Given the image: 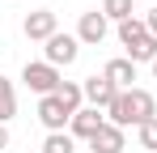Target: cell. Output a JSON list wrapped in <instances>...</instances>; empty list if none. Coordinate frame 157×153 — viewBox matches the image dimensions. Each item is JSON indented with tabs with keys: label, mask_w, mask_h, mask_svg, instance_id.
<instances>
[{
	"label": "cell",
	"mask_w": 157,
	"mask_h": 153,
	"mask_svg": "<svg viewBox=\"0 0 157 153\" xmlns=\"http://www.w3.org/2000/svg\"><path fill=\"white\" fill-rule=\"evenodd\" d=\"M106 124H115V128H140V124H149V119H157V102L149 89H123L119 98L106 106Z\"/></svg>",
	"instance_id": "6da1fadb"
},
{
	"label": "cell",
	"mask_w": 157,
	"mask_h": 153,
	"mask_svg": "<svg viewBox=\"0 0 157 153\" xmlns=\"http://www.w3.org/2000/svg\"><path fill=\"white\" fill-rule=\"evenodd\" d=\"M21 81H26L38 98H47V94L59 89V81H64V76H59V68H51L47 60H30L26 68H21Z\"/></svg>",
	"instance_id": "7a4b0ae2"
},
{
	"label": "cell",
	"mask_w": 157,
	"mask_h": 153,
	"mask_svg": "<svg viewBox=\"0 0 157 153\" xmlns=\"http://www.w3.org/2000/svg\"><path fill=\"white\" fill-rule=\"evenodd\" d=\"M77 55H81V38H77V34H51L47 47H43V60H47L51 68H68V64H77Z\"/></svg>",
	"instance_id": "3957f363"
},
{
	"label": "cell",
	"mask_w": 157,
	"mask_h": 153,
	"mask_svg": "<svg viewBox=\"0 0 157 153\" xmlns=\"http://www.w3.org/2000/svg\"><path fill=\"white\" fill-rule=\"evenodd\" d=\"M21 34H26L30 43H47L51 34H59V22H55L51 9H34V13H26V22H21Z\"/></svg>",
	"instance_id": "277c9868"
},
{
	"label": "cell",
	"mask_w": 157,
	"mask_h": 153,
	"mask_svg": "<svg viewBox=\"0 0 157 153\" xmlns=\"http://www.w3.org/2000/svg\"><path fill=\"white\" fill-rule=\"evenodd\" d=\"M102 128H106V119H102L98 106H81L77 115H72V124H68V136L72 140H94Z\"/></svg>",
	"instance_id": "5b68a950"
},
{
	"label": "cell",
	"mask_w": 157,
	"mask_h": 153,
	"mask_svg": "<svg viewBox=\"0 0 157 153\" xmlns=\"http://www.w3.org/2000/svg\"><path fill=\"white\" fill-rule=\"evenodd\" d=\"M38 124L47 128V132H64V128L72 124V111L55 98V94H47V98H38Z\"/></svg>",
	"instance_id": "8992f818"
},
{
	"label": "cell",
	"mask_w": 157,
	"mask_h": 153,
	"mask_svg": "<svg viewBox=\"0 0 157 153\" xmlns=\"http://www.w3.org/2000/svg\"><path fill=\"white\" fill-rule=\"evenodd\" d=\"M81 89H85V102H89V106H98V111H106L110 102L123 94V89H115V81H106V76H85V81H81Z\"/></svg>",
	"instance_id": "52a82bcc"
},
{
	"label": "cell",
	"mask_w": 157,
	"mask_h": 153,
	"mask_svg": "<svg viewBox=\"0 0 157 153\" xmlns=\"http://www.w3.org/2000/svg\"><path fill=\"white\" fill-rule=\"evenodd\" d=\"M106 30H110L106 13H102V9H94V13H81V22H77V38L85 43V47H98V43L106 38Z\"/></svg>",
	"instance_id": "ba28073f"
},
{
	"label": "cell",
	"mask_w": 157,
	"mask_h": 153,
	"mask_svg": "<svg viewBox=\"0 0 157 153\" xmlns=\"http://www.w3.org/2000/svg\"><path fill=\"white\" fill-rule=\"evenodd\" d=\"M102 76L115 81V89H136V85H132V81H136V64H132L128 55H115V60L102 68Z\"/></svg>",
	"instance_id": "9c48e42d"
},
{
	"label": "cell",
	"mask_w": 157,
	"mask_h": 153,
	"mask_svg": "<svg viewBox=\"0 0 157 153\" xmlns=\"http://www.w3.org/2000/svg\"><path fill=\"white\" fill-rule=\"evenodd\" d=\"M89 149L94 153H123V128H115V124H106L94 140H89Z\"/></svg>",
	"instance_id": "30bf717a"
},
{
	"label": "cell",
	"mask_w": 157,
	"mask_h": 153,
	"mask_svg": "<svg viewBox=\"0 0 157 153\" xmlns=\"http://www.w3.org/2000/svg\"><path fill=\"white\" fill-rule=\"evenodd\" d=\"M55 98L64 102L72 115H77L81 106H85V89H81V81H59V89H55Z\"/></svg>",
	"instance_id": "8fae6325"
},
{
	"label": "cell",
	"mask_w": 157,
	"mask_h": 153,
	"mask_svg": "<svg viewBox=\"0 0 157 153\" xmlns=\"http://www.w3.org/2000/svg\"><path fill=\"white\" fill-rule=\"evenodd\" d=\"M128 60H132V64H153V60H157V38L144 34L140 43H132V47H128Z\"/></svg>",
	"instance_id": "7c38bea8"
},
{
	"label": "cell",
	"mask_w": 157,
	"mask_h": 153,
	"mask_svg": "<svg viewBox=\"0 0 157 153\" xmlns=\"http://www.w3.org/2000/svg\"><path fill=\"white\" fill-rule=\"evenodd\" d=\"M13 115H17V89L9 76H0V124H9Z\"/></svg>",
	"instance_id": "4fadbf2b"
},
{
	"label": "cell",
	"mask_w": 157,
	"mask_h": 153,
	"mask_svg": "<svg viewBox=\"0 0 157 153\" xmlns=\"http://www.w3.org/2000/svg\"><path fill=\"white\" fill-rule=\"evenodd\" d=\"M149 34V26H144V17H128V22H119V43L123 47H132V43H140Z\"/></svg>",
	"instance_id": "5bb4252c"
},
{
	"label": "cell",
	"mask_w": 157,
	"mask_h": 153,
	"mask_svg": "<svg viewBox=\"0 0 157 153\" xmlns=\"http://www.w3.org/2000/svg\"><path fill=\"white\" fill-rule=\"evenodd\" d=\"M132 9H136V0H102V13H106V22H128L132 17Z\"/></svg>",
	"instance_id": "9a60e30c"
},
{
	"label": "cell",
	"mask_w": 157,
	"mask_h": 153,
	"mask_svg": "<svg viewBox=\"0 0 157 153\" xmlns=\"http://www.w3.org/2000/svg\"><path fill=\"white\" fill-rule=\"evenodd\" d=\"M43 153H77V140H72L68 132H47V140H43Z\"/></svg>",
	"instance_id": "2e32d148"
},
{
	"label": "cell",
	"mask_w": 157,
	"mask_h": 153,
	"mask_svg": "<svg viewBox=\"0 0 157 153\" xmlns=\"http://www.w3.org/2000/svg\"><path fill=\"white\" fill-rule=\"evenodd\" d=\"M136 136H140V145H144L149 153H157V119L140 124V128H136Z\"/></svg>",
	"instance_id": "e0dca14e"
},
{
	"label": "cell",
	"mask_w": 157,
	"mask_h": 153,
	"mask_svg": "<svg viewBox=\"0 0 157 153\" xmlns=\"http://www.w3.org/2000/svg\"><path fill=\"white\" fill-rule=\"evenodd\" d=\"M144 26H149V34L157 38V9H149V13H144Z\"/></svg>",
	"instance_id": "ac0fdd59"
},
{
	"label": "cell",
	"mask_w": 157,
	"mask_h": 153,
	"mask_svg": "<svg viewBox=\"0 0 157 153\" xmlns=\"http://www.w3.org/2000/svg\"><path fill=\"white\" fill-rule=\"evenodd\" d=\"M0 149H9V124H0Z\"/></svg>",
	"instance_id": "d6986e66"
},
{
	"label": "cell",
	"mask_w": 157,
	"mask_h": 153,
	"mask_svg": "<svg viewBox=\"0 0 157 153\" xmlns=\"http://www.w3.org/2000/svg\"><path fill=\"white\" fill-rule=\"evenodd\" d=\"M153 81H157V60H153Z\"/></svg>",
	"instance_id": "ffe728a7"
}]
</instances>
